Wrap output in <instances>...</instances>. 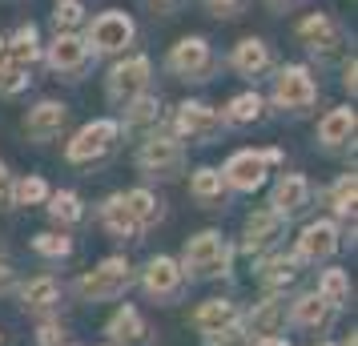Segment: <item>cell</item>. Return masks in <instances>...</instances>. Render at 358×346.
Here are the masks:
<instances>
[{"mask_svg": "<svg viewBox=\"0 0 358 346\" xmlns=\"http://www.w3.org/2000/svg\"><path fill=\"white\" fill-rule=\"evenodd\" d=\"M49 214L57 217V222H77L81 217V201H77V194H52V206H49Z\"/></svg>", "mask_w": 358, "mask_h": 346, "instance_id": "1f68e13d", "label": "cell"}, {"mask_svg": "<svg viewBox=\"0 0 358 346\" xmlns=\"http://www.w3.org/2000/svg\"><path fill=\"white\" fill-rule=\"evenodd\" d=\"M266 286L270 290H278V286H290L294 278H298V258H274V262L266 266Z\"/></svg>", "mask_w": 358, "mask_h": 346, "instance_id": "83f0119b", "label": "cell"}, {"mask_svg": "<svg viewBox=\"0 0 358 346\" xmlns=\"http://www.w3.org/2000/svg\"><path fill=\"white\" fill-rule=\"evenodd\" d=\"M57 338H61V330L52 326V322H45V326H41V343H45V346H52Z\"/></svg>", "mask_w": 358, "mask_h": 346, "instance_id": "b9f144b4", "label": "cell"}, {"mask_svg": "<svg viewBox=\"0 0 358 346\" xmlns=\"http://www.w3.org/2000/svg\"><path fill=\"white\" fill-rule=\"evenodd\" d=\"M217 125H222V117L201 101H189L178 109V133H185V137H210Z\"/></svg>", "mask_w": 358, "mask_h": 346, "instance_id": "4fadbf2b", "label": "cell"}, {"mask_svg": "<svg viewBox=\"0 0 358 346\" xmlns=\"http://www.w3.org/2000/svg\"><path fill=\"white\" fill-rule=\"evenodd\" d=\"M149 4H153L157 13H173V8H178V4H181V0H149Z\"/></svg>", "mask_w": 358, "mask_h": 346, "instance_id": "ee69618b", "label": "cell"}, {"mask_svg": "<svg viewBox=\"0 0 358 346\" xmlns=\"http://www.w3.org/2000/svg\"><path fill=\"white\" fill-rule=\"evenodd\" d=\"M206 4H210V8L217 13V17H229V13L238 8V0H206Z\"/></svg>", "mask_w": 358, "mask_h": 346, "instance_id": "60d3db41", "label": "cell"}, {"mask_svg": "<svg viewBox=\"0 0 358 346\" xmlns=\"http://www.w3.org/2000/svg\"><path fill=\"white\" fill-rule=\"evenodd\" d=\"M121 201L129 206V214L137 217V226H149V222L162 217V201L153 198L149 189H129V194H121Z\"/></svg>", "mask_w": 358, "mask_h": 346, "instance_id": "603a6c76", "label": "cell"}, {"mask_svg": "<svg viewBox=\"0 0 358 346\" xmlns=\"http://www.w3.org/2000/svg\"><path fill=\"white\" fill-rule=\"evenodd\" d=\"M52 302H57V282L52 278H36L24 286V306L29 310H49Z\"/></svg>", "mask_w": 358, "mask_h": 346, "instance_id": "484cf974", "label": "cell"}, {"mask_svg": "<svg viewBox=\"0 0 358 346\" xmlns=\"http://www.w3.org/2000/svg\"><path fill=\"white\" fill-rule=\"evenodd\" d=\"M298 33H302V41H310L314 49H318V45H322V49H330L334 24H330L326 17H310V20H302V29H298Z\"/></svg>", "mask_w": 358, "mask_h": 346, "instance_id": "f1b7e54d", "label": "cell"}, {"mask_svg": "<svg viewBox=\"0 0 358 346\" xmlns=\"http://www.w3.org/2000/svg\"><path fill=\"white\" fill-rule=\"evenodd\" d=\"M189 189H194V198H201V201L217 198V194H222V173H217V169H197Z\"/></svg>", "mask_w": 358, "mask_h": 346, "instance_id": "f546056e", "label": "cell"}, {"mask_svg": "<svg viewBox=\"0 0 358 346\" xmlns=\"http://www.w3.org/2000/svg\"><path fill=\"white\" fill-rule=\"evenodd\" d=\"M178 286H181L178 262H169V258H153V262L145 266V290L153 298H169Z\"/></svg>", "mask_w": 358, "mask_h": 346, "instance_id": "9a60e30c", "label": "cell"}, {"mask_svg": "<svg viewBox=\"0 0 358 346\" xmlns=\"http://www.w3.org/2000/svg\"><path fill=\"white\" fill-rule=\"evenodd\" d=\"M65 117H69L65 105L45 101V105H36L33 113L24 117V129H29V137H33V141H49V137H57V133H61Z\"/></svg>", "mask_w": 358, "mask_h": 346, "instance_id": "7c38bea8", "label": "cell"}, {"mask_svg": "<svg viewBox=\"0 0 358 346\" xmlns=\"http://www.w3.org/2000/svg\"><path fill=\"white\" fill-rule=\"evenodd\" d=\"M13 206V178H8V169L0 165V210H8Z\"/></svg>", "mask_w": 358, "mask_h": 346, "instance_id": "ab89813d", "label": "cell"}, {"mask_svg": "<svg viewBox=\"0 0 358 346\" xmlns=\"http://www.w3.org/2000/svg\"><path fill=\"white\" fill-rule=\"evenodd\" d=\"M350 133H355V109H334L318 125V141L322 145H342V141H350Z\"/></svg>", "mask_w": 358, "mask_h": 346, "instance_id": "ffe728a7", "label": "cell"}, {"mask_svg": "<svg viewBox=\"0 0 358 346\" xmlns=\"http://www.w3.org/2000/svg\"><path fill=\"white\" fill-rule=\"evenodd\" d=\"M334 210H338V214H350V210H355V173H346V178L334 185Z\"/></svg>", "mask_w": 358, "mask_h": 346, "instance_id": "e575fe53", "label": "cell"}, {"mask_svg": "<svg viewBox=\"0 0 358 346\" xmlns=\"http://www.w3.org/2000/svg\"><path fill=\"white\" fill-rule=\"evenodd\" d=\"M52 20H57V29H73V24H81V0H61L57 13H52Z\"/></svg>", "mask_w": 358, "mask_h": 346, "instance_id": "d590c367", "label": "cell"}, {"mask_svg": "<svg viewBox=\"0 0 358 346\" xmlns=\"http://www.w3.org/2000/svg\"><path fill=\"white\" fill-rule=\"evenodd\" d=\"M294 322L298 326H326L330 322V306L318 294H302L294 302Z\"/></svg>", "mask_w": 358, "mask_h": 346, "instance_id": "cb8c5ba5", "label": "cell"}, {"mask_svg": "<svg viewBox=\"0 0 358 346\" xmlns=\"http://www.w3.org/2000/svg\"><path fill=\"white\" fill-rule=\"evenodd\" d=\"M33 246H36V254H45V258H65L69 250H73V242H69V238H57V233H41Z\"/></svg>", "mask_w": 358, "mask_h": 346, "instance_id": "836d02e7", "label": "cell"}, {"mask_svg": "<svg viewBox=\"0 0 358 346\" xmlns=\"http://www.w3.org/2000/svg\"><path fill=\"white\" fill-rule=\"evenodd\" d=\"M274 214L278 217H294V214H302L310 206V182L306 178H298V173H290V178H282V182L274 185Z\"/></svg>", "mask_w": 358, "mask_h": 346, "instance_id": "8fae6325", "label": "cell"}, {"mask_svg": "<svg viewBox=\"0 0 358 346\" xmlns=\"http://www.w3.org/2000/svg\"><path fill=\"white\" fill-rule=\"evenodd\" d=\"M101 217H105V226L117 233V238H137L141 233V226H137V217L129 214V206L121 198H109L105 206H101Z\"/></svg>", "mask_w": 358, "mask_h": 346, "instance_id": "d6986e66", "label": "cell"}, {"mask_svg": "<svg viewBox=\"0 0 358 346\" xmlns=\"http://www.w3.org/2000/svg\"><path fill=\"white\" fill-rule=\"evenodd\" d=\"M169 69L181 73V77H201L206 69H210V45L201 41V36H185L173 45L169 52Z\"/></svg>", "mask_w": 358, "mask_h": 346, "instance_id": "ba28073f", "label": "cell"}, {"mask_svg": "<svg viewBox=\"0 0 358 346\" xmlns=\"http://www.w3.org/2000/svg\"><path fill=\"white\" fill-rule=\"evenodd\" d=\"M222 182H229L234 189H258L266 182V157L262 153H234Z\"/></svg>", "mask_w": 358, "mask_h": 346, "instance_id": "9c48e42d", "label": "cell"}, {"mask_svg": "<svg viewBox=\"0 0 358 346\" xmlns=\"http://www.w3.org/2000/svg\"><path fill=\"white\" fill-rule=\"evenodd\" d=\"M109 338L113 343H125V346H141L145 343V326H141V314L125 306V310L113 314V322H109Z\"/></svg>", "mask_w": 358, "mask_h": 346, "instance_id": "ac0fdd59", "label": "cell"}, {"mask_svg": "<svg viewBox=\"0 0 358 346\" xmlns=\"http://www.w3.org/2000/svg\"><path fill=\"white\" fill-rule=\"evenodd\" d=\"M342 81H346V89L355 93V61H346V69H342Z\"/></svg>", "mask_w": 358, "mask_h": 346, "instance_id": "7bdbcfd3", "label": "cell"}, {"mask_svg": "<svg viewBox=\"0 0 358 346\" xmlns=\"http://www.w3.org/2000/svg\"><path fill=\"white\" fill-rule=\"evenodd\" d=\"M137 161H141V169L153 173V178H173V173L181 169V145L169 141V137H153V141L141 145Z\"/></svg>", "mask_w": 358, "mask_h": 346, "instance_id": "52a82bcc", "label": "cell"}, {"mask_svg": "<svg viewBox=\"0 0 358 346\" xmlns=\"http://www.w3.org/2000/svg\"><path fill=\"white\" fill-rule=\"evenodd\" d=\"M85 57H89V45L77 41V36H69V33H61L49 45V65L57 69V73H77V69L85 65Z\"/></svg>", "mask_w": 358, "mask_h": 346, "instance_id": "5bb4252c", "label": "cell"}, {"mask_svg": "<svg viewBox=\"0 0 358 346\" xmlns=\"http://www.w3.org/2000/svg\"><path fill=\"white\" fill-rule=\"evenodd\" d=\"M270 4H274V8H286V4H294V0H270Z\"/></svg>", "mask_w": 358, "mask_h": 346, "instance_id": "7dc6e473", "label": "cell"}, {"mask_svg": "<svg viewBox=\"0 0 358 346\" xmlns=\"http://www.w3.org/2000/svg\"><path fill=\"white\" fill-rule=\"evenodd\" d=\"M318 346H330V343H318Z\"/></svg>", "mask_w": 358, "mask_h": 346, "instance_id": "c3c4849f", "label": "cell"}, {"mask_svg": "<svg viewBox=\"0 0 358 346\" xmlns=\"http://www.w3.org/2000/svg\"><path fill=\"white\" fill-rule=\"evenodd\" d=\"M234 69H238V73H245V77H258V73H266V69H270V49H266V41H258V36H245V41H238V49H234Z\"/></svg>", "mask_w": 358, "mask_h": 346, "instance_id": "2e32d148", "label": "cell"}, {"mask_svg": "<svg viewBox=\"0 0 358 346\" xmlns=\"http://www.w3.org/2000/svg\"><path fill=\"white\" fill-rule=\"evenodd\" d=\"M282 322H286V306H282V302H262V306H254V314H250V334H258V338L278 334Z\"/></svg>", "mask_w": 358, "mask_h": 346, "instance_id": "44dd1931", "label": "cell"}, {"mask_svg": "<svg viewBox=\"0 0 358 346\" xmlns=\"http://www.w3.org/2000/svg\"><path fill=\"white\" fill-rule=\"evenodd\" d=\"M13 198L24 201V206H33V201H45V198H49V185L41 182V178H24L20 185H13Z\"/></svg>", "mask_w": 358, "mask_h": 346, "instance_id": "d6a6232c", "label": "cell"}, {"mask_svg": "<svg viewBox=\"0 0 358 346\" xmlns=\"http://www.w3.org/2000/svg\"><path fill=\"white\" fill-rule=\"evenodd\" d=\"M24 61H36V29L33 24H24L13 36V65H24Z\"/></svg>", "mask_w": 358, "mask_h": 346, "instance_id": "4dcf8cb0", "label": "cell"}, {"mask_svg": "<svg viewBox=\"0 0 358 346\" xmlns=\"http://www.w3.org/2000/svg\"><path fill=\"white\" fill-rule=\"evenodd\" d=\"M145 85H149V61L145 57H129V61H121V65L109 73V97L129 105Z\"/></svg>", "mask_w": 358, "mask_h": 346, "instance_id": "8992f818", "label": "cell"}, {"mask_svg": "<svg viewBox=\"0 0 358 346\" xmlns=\"http://www.w3.org/2000/svg\"><path fill=\"white\" fill-rule=\"evenodd\" d=\"M229 270V246L222 242V233H197L194 242L181 254V274H194V278H213V274H226Z\"/></svg>", "mask_w": 358, "mask_h": 346, "instance_id": "6da1fadb", "label": "cell"}, {"mask_svg": "<svg viewBox=\"0 0 358 346\" xmlns=\"http://www.w3.org/2000/svg\"><path fill=\"white\" fill-rule=\"evenodd\" d=\"M278 233H282V217H278L274 210H262V214H254L245 222V250L254 254V250L270 246Z\"/></svg>", "mask_w": 358, "mask_h": 346, "instance_id": "e0dca14e", "label": "cell"}, {"mask_svg": "<svg viewBox=\"0 0 358 346\" xmlns=\"http://www.w3.org/2000/svg\"><path fill=\"white\" fill-rule=\"evenodd\" d=\"M8 282H13V270H8V266H0V290H4Z\"/></svg>", "mask_w": 358, "mask_h": 346, "instance_id": "bcb514c9", "label": "cell"}, {"mask_svg": "<svg viewBox=\"0 0 358 346\" xmlns=\"http://www.w3.org/2000/svg\"><path fill=\"white\" fill-rule=\"evenodd\" d=\"M153 117H157V101H149V97L133 101V109H129V121H133V125H145V121H153Z\"/></svg>", "mask_w": 358, "mask_h": 346, "instance_id": "74e56055", "label": "cell"}, {"mask_svg": "<svg viewBox=\"0 0 358 346\" xmlns=\"http://www.w3.org/2000/svg\"><path fill=\"white\" fill-rule=\"evenodd\" d=\"M133 41V20L125 13H101L93 24H89V41L97 52H121Z\"/></svg>", "mask_w": 358, "mask_h": 346, "instance_id": "277c9868", "label": "cell"}, {"mask_svg": "<svg viewBox=\"0 0 358 346\" xmlns=\"http://www.w3.org/2000/svg\"><path fill=\"white\" fill-rule=\"evenodd\" d=\"M334 250H338V230H334L330 222H314V226H306L302 238H298V254H302L306 262H326Z\"/></svg>", "mask_w": 358, "mask_h": 346, "instance_id": "30bf717a", "label": "cell"}, {"mask_svg": "<svg viewBox=\"0 0 358 346\" xmlns=\"http://www.w3.org/2000/svg\"><path fill=\"white\" fill-rule=\"evenodd\" d=\"M125 286H129V262L125 258H109L77 282L81 298H89V302H109V298L125 294Z\"/></svg>", "mask_w": 358, "mask_h": 346, "instance_id": "7a4b0ae2", "label": "cell"}, {"mask_svg": "<svg viewBox=\"0 0 358 346\" xmlns=\"http://www.w3.org/2000/svg\"><path fill=\"white\" fill-rule=\"evenodd\" d=\"M318 298H322L326 306H346V298H350V282L342 270H326L322 274V286H318Z\"/></svg>", "mask_w": 358, "mask_h": 346, "instance_id": "d4e9b609", "label": "cell"}, {"mask_svg": "<svg viewBox=\"0 0 358 346\" xmlns=\"http://www.w3.org/2000/svg\"><path fill=\"white\" fill-rule=\"evenodd\" d=\"M210 346H250V343H245V334L238 326H222L210 334Z\"/></svg>", "mask_w": 358, "mask_h": 346, "instance_id": "8d00e7d4", "label": "cell"}, {"mask_svg": "<svg viewBox=\"0 0 358 346\" xmlns=\"http://www.w3.org/2000/svg\"><path fill=\"white\" fill-rule=\"evenodd\" d=\"M318 97V89H314V77H310L302 65H290L278 73V85H274V101L282 109H290V113H302L310 109Z\"/></svg>", "mask_w": 358, "mask_h": 346, "instance_id": "3957f363", "label": "cell"}, {"mask_svg": "<svg viewBox=\"0 0 358 346\" xmlns=\"http://www.w3.org/2000/svg\"><path fill=\"white\" fill-rule=\"evenodd\" d=\"M20 85H24V77H20V65L0 69V93H17Z\"/></svg>", "mask_w": 358, "mask_h": 346, "instance_id": "f35d334b", "label": "cell"}, {"mask_svg": "<svg viewBox=\"0 0 358 346\" xmlns=\"http://www.w3.org/2000/svg\"><path fill=\"white\" fill-rule=\"evenodd\" d=\"M258 113H262V97H258V93H242V97H234V101H229V109H226V117L234 121V125L258 121Z\"/></svg>", "mask_w": 358, "mask_h": 346, "instance_id": "4316f807", "label": "cell"}, {"mask_svg": "<svg viewBox=\"0 0 358 346\" xmlns=\"http://www.w3.org/2000/svg\"><path fill=\"white\" fill-rule=\"evenodd\" d=\"M229 322H234V306H229V302H222V298L206 302V306L194 314V326L201 330V334H213V330L229 326Z\"/></svg>", "mask_w": 358, "mask_h": 346, "instance_id": "7402d4cb", "label": "cell"}, {"mask_svg": "<svg viewBox=\"0 0 358 346\" xmlns=\"http://www.w3.org/2000/svg\"><path fill=\"white\" fill-rule=\"evenodd\" d=\"M113 141H117L113 121H93V125H85V129L69 141V161H93L101 153H109Z\"/></svg>", "mask_w": 358, "mask_h": 346, "instance_id": "5b68a950", "label": "cell"}, {"mask_svg": "<svg viewBox=\"0 0 358 346\" xmlns=\"http://www.w3.org/2000/svg\"><path fill=\"white\" fill-rule=\"evenodd\" d=\"M254 346H286V338H278V334H266V338H258Z\"/></svg>", "mask_w": 358, "mask_h": 346, "instance_id": "f6af8a7d", "label": "cell"}]
</instances>
